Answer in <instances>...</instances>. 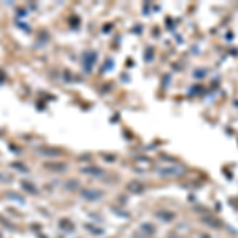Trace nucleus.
<instances>
[{
    "label": "nucleus",
    "instance_id": "nucleus-2",
    "mask_svg": "<svg viewBox=\"0 0 238 238\" xmlns=\"http://www.w3.org/2000/svg\"><path fill=\"white\" fill-rule=\"evenodd\" d=\"M36 151L40 152V155H59L60 151L54 148H36Z\"/></svg>",
    "mask_w": 238,
    "mask_h": 238
},
{
    "label": "nucleus",
    "instance_id": "nucleus-3",
    "mask_svg": "<svg viewBox=\"0 0 238 238\" xmlns=\"http://www.w3.org/2000/svg\"><path fill=\"white\" fill-rule=\"evenodd\" d=\"M83 197H84V198H98L100 194H98L97 190H84Z\"/></svg>",
    "mask_w": 238,
    "mask_h": 238
},
{
    "label": "nucleus",
    "instance_id": "nucleus-5",
    "mask_svg": "<svg viewBox=\"0 0 238 238\" xmlns=\"http://www.w3.org/2000/svg\"><path fill=\"white\" fill-rule=\"evenodd\" d=\"M8 198H13V200H17V202L24 203V198H22V197H17L16 194H8Z\"/></svg>",
    "mask_w": 238,
    "mask_h": 238
},
{
    "label": "nucleus",
    "instance_id": "nucleus-4",
    "mask_svg": "<svg viewBox=\"0 0 238 238\" xmlns=\"http://www.w3.org/2000/svg\"><path fill=\"white\" fill-rule=\"evenodd\" d=\"M11 167H13V168H16V170H22V171H27V168L22 165V163H19V162H13V163H11Z\"/></svg>",
    "mask_w": 238,
    "mask_h": 238
},
{
    "label": "nucleus",
    "instance_id": "nucleus-1",
    "mask_svg": "<svg viewBox=\"0 0 238 238\" xmlns=\"http://www.w3.org/2000/svg\"><path fill=\"white\" fill-rule=\"evenodd\" d=\"M21 187H22L25 192H29V194H36V192H38V190H36V187L32 184L30 181H27V179H22V181H21Z\"/></svg>",
    "mask_w": 238,
    "mask_h": 238
}]
</instances>
